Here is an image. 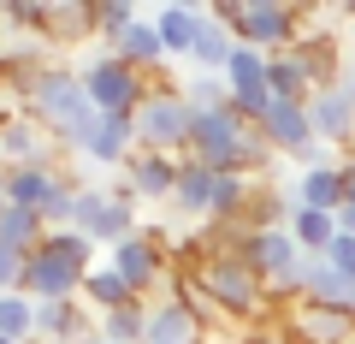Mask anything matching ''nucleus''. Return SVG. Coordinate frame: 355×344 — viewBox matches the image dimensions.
<instances>
[{"label": "nucleus", "mask_w": 355, "mask_h": 344, "mask_svg": "<svg viewBox=\"0 0 355 344\" xmlns=\"http://www.w3.org/2000/svg\"><path fill=\"white\" fill-rule=\"evenodd\" d=\"M18 101H24V113L71 154L83 149V137L95 131V119H101L95 107H89V95H83V77H77L71 65H53V60L18 83Z\"/></svg>", "instance_id": "1"}, {"label": "nucleus", "mask_w": 355, "mask_h": 344, "mask_svg": "<svg viewBox=\"0 0 355 344\" xmlns=\"http://www.w3.org/2000/svg\"><path fill=\"white\" fill-rule=\"evenodd\" d=\"M184 161H202L207 172L261 179L279 154L266 149V137H261L254 125H243L231 107H219V113H196V125H190V154H184Z\"/></svg>", "instance_id": "2"}, {"label": "nucleus", "mask_w": 355, "mask_h": 344, "mask_svg": "<svg viewBox=\"0 0 355 344\" xmlns=\"http://www.w3.org/2000/svg\"><path fill=\"white\" fill-rule=\"evenodd\" d=\"M95 243L83 238V231H48V238L36 243V249L24 255V279H18V291L30 297V303H71L77 291H83V273L95 268Z\"/></svg>", "instance_id": "3"}, {"label": "nucleus", "mask_w": 355, "mask_h": 344, "mask_svg": "<svg viewBox=\"0 0 355 344\" xmlns=\"http://www.w3.org/2000/svg\"><path fill=\"white\" fill-rule=\"evenodd\" d=\"M190 285L214 303L219 320H261V315H266V285L254 279V273L243 268L231 249L202 255V261H196V273H190Z\"/></svg>", "instance_id": "4"}, {"label": "nucleus", "mask_w": 355, "mask_h": 344, "mask_svg": "<svg viewBox=\"0 0 355 344\" xmlns=\"http://www.w3.org/2000/svg\"><path fill=\"white\" fill-rule=\"evenodd\" d=\"M207 18H219L243 48H261V54H284L296 42V30H302V18L291 6H279V0H214Z\"/></svg>", "instance_id": "5"}, {"label": "nucleus", "mask_w": 355, "mask_h": 344, "mask_svg": "<svg viewBox=\"0 0 355 344\" xmlns=\"http://www.w3.org/2000/svg\"><path fill=\"white\" fill-rule=\"evenodd\" d=\"M77 77H83V95H89V107L95 113H107V119H130L142 101H148V77L142 72H130L125 60H119L113 48H95L83 65H77Z\"/></svg>", "instance_id": "6"}, {"label": "nucleus", "mask_w": 355, "mask_h": 344, "mask_svg": "<svg viewBox=\"0 0 355 344\" xmlns=\"http://www.w3.org/2000/svg\"><path fill=\"white\" fill-rule=\"evenodd\" d=\"M190 125H196V107L184 101V90H148V101L130 113V131H137V149L154 154H190Z\"/></svg>", "instance_id": "7"}, {"label": "nucleus", "mask_w": 355, "mask_h": 344, "mask_svg": "<svg viewBox=\"0 0 355 344\" xmlns=\"http://www.w3.org/2000/svg\"><path fill=\"white\" fill-rule=\"evenodd\" d=\"M107 268L148 303V291L166 279V243H160V231H137V238L113 243V249H107Z\"/></svg>", "instance_id": "8"}, {"label": "nucleus", "mask_w": 355, "mask_h": 344, "mask_svg": "<svg viewBox=\"0 0 355 344\" xmlns=\"http://www.w3.org/2000/svg\"><path fill=\"white\" fill-rule=\"evenodd\" d=\"M60 154L65 149L30 113H12L6 131H0V166H6V172H18V166H60Z\"/></svg>", "instance_id": "9"}, {"label": "nucleus", "mask_w": 355, "mask_h": 344, "mask_svg": "<svg viewBox=\"0 0 355 344\" xmlns=\"http://www.w3.org/2000/svg\"><path fill=\"white\" fill-rule=\"evenodd\" d=\"M36 42H60V48H83L95 42V0H42V30Z\"/></svg>", "instance_id": "10"}, {"label": "nucleus", "mask_w": 355, "mask_h": 344, "mask_svg": "<svg viewBox=\"0 0 355 344\" xmlns=\"http://www.w3.org/2000/svg\"><path fill=\"white\" fill-rule=\"evenodd\" d=\"M266 137V149L272 154H296L314 142V125H308V101H284V95H272V107L261 113V125H254Z\"/></svg>", "instance_id": "11"}, {"label": "nucleus", "mask_w": 355, "mask_h": 344, "mask_svg": "<svg viewBox=\"0 0 355 344\" xmlns=\"http://www.w3.org/2000/svg\"><path fill=\"white\" fill-rule=\"evenodd\" d=\"M178 154H154V149H137L125 161V184L137 190V202H172L178 190Z\"/></svg>", "instance_id": "12"}, {"label": "nucleus", "mask_w": 355, "mask_h": 344, "mask_svg": "<svg viewBox=\"0 0 355 344\" xmlns=\"http://www.w3.org/2000/svg\"><path fill=\"white\" fill-rule=\"evenodd\" d=\"M308 125H314V142H326V149L355 142V107H349V95H343V83L308 95Z\"/></svg>", "instance_id": "13"}, {"label": "nucleus", "mask_w": 355, "mask_h": 344, "mask_svg": "<svg viewBox=\"0 0 355 344\" xmlns=\"http://www.w3.org/2000/svg\"><path fill=\"white\" fill-rule=\"evenodd\" d=\"M302 303L314 309H338V315H355V279H343L338 268H331L326 255H308V268H302Z\"/></svg>", "instance_id": "14"}, {"label": "nucleus", "mask_w": 355, "mask_h": 344, "mask_svg": "<svg viewBox=\"0 0 355 344\" xmlns=\"http://www.w3.org/2000/svg\"><path fill=\"white\" fill-rule=\"evenodd\" d=\"M83 338H95V315L83 309V297L36 303V344H83Z\"/></svg>", "instance_id": "15"}, {"label": "nucleus", "mask_w": 355, "mask_h": 344, "mask_svg": "<svg viewBox=\"0 0 355 344\" xmlns=\"http://www.w3.org/2000/svg\"><path fill=\"white\" fill-rule=\"evenodd\" d=\"M77 154H83L89 166H107V172L119 166V172H125V161L137 154V131H130V119H107V113H101V119H95V131L83 137V149H77Z\"/></svg>", "instance_id": "16"}, {"label": "nucleus", "mask_w": 355, "mask_h": 344, "mask_svg": "<svg viewBox=\"0 0 355 344\" xmlns=\"http://www.w3.org/2000/svg\"><path fill=\"white\" fill-rule=\"evenodd\" d=\"M291 338H296V344H349V338H355V315L296 303V309H291Z\"/></svg>", "instance_id": "17"}, {"label": "nucleus", "mask_w": 355, "mask_h": 344, "mask_svg": "<svg viewBox=\"0 0 355 344\" xmlns=\"http://www.w3.org/2000/svg\"><path fill=\"white\" fill-rule=\"evenodd\" d=\"M214 190H219V172H207L202 161H184L178 166V190H172V214L178 220H207L214 214Z\"/></svg>", "instance_id": "18"}, {"label": "nucleus", "mask_w": 355, "mask_h": 344, "mask_svg": "<svg viewBox=\"0 0 355 344\" xmlns=\"http://www.w3.org/2000/svg\"><path fill=\"white\" fill-rule=\"evenodd\" d=\"M142 344H202V320L178 297H160V303H148V338Z\"/></svg>", "instance_id": "19"}, {"label": "nucleus", "mask_w": 355, "mask_h": 344, "mask_svg": "<svg viewBox=\"0 0 355 344\" xmlns=\"http://www.w3.org/2000/svg\"><path fill=\"white\" fill-rule=\"evenodd\" d=\"M196 30H202V6H184V0H172V6H160V13H154V36H160L166 60H172V54H184V60H190Z\"/></svg>", "instance_id": "20"}, {"label": "nucleus", "mask_w": 355, "mask_h": 344, "mask_svg": "<svg viewBox=\"0 0 355 344\" xmlns=\"http://www.w3.org/2000/svg\"><path fill=\"white\" fill-rule=\"evenodd\" d=\"M77 297H83V309H89V315H113V309H125V303H142V297L130 291V285L119 279V273L107 268V261H95V268L83 273V291H77Z\"/></svg>", "instance_id": "21"}, {"label": "nucleus", "mask_w": 355, "mask_h": 344, "mask_svg": "<svg viewBox=\"0 0 355 344\" xmlns=\"http://www.w3.org/2000/svg\"><path fill=\"white\" fill-rule=\"evenodd\" d=\"M296 208H314V214H343V172L338 166H320V172H302L291 190Z\"/></svg>", "instance_id": "22"}, {"label": "nucleus", "mask_w": 355, "mask_h": 344, "mask_svg": "<svg viewBox=\"0 0 355 344\" xmlns=\"http://www.w3.org/2000/svg\"><path fill=\"white\" fill-rule=\"evenodd\" d=\"M113 54L130 65V72H142V77L160 72V65H166V48H160V36H154V18H137V24L113 42Z\"/></svg>", "instance_id": "23"}, {"label": "nucleus", "mask_w": 355, "mask_h": 344, "mask_svg": "<svg viewBox=\"0 0 355 344\" xmlns=\"http://www.w3.org/2000/svg\"><path fill=\"white\" fill-rule=\"evenodd\" d=\"M231 54H237V36H231L219 18L202 13V30H196V48H190V65H196V72H214V77H219Z\"/></svg>", "instance_id": "24"}, {"label": "nucleus", "mask_w": 355, "mask_h": 344, "mask_svg": "<svg viewBox=\"0 0 355 344\" xmlns=\"http://www.w3.org/2000/svg\"><path fill=\"white\" fill-rule=\"evenodd\" d=\"M95 338L107 344H142L148 338V303H125L113 315H95Z\"/></svg>", "instance_id": "25"}, {"label": "nucleus", "mask_w": 355, "mask_h": 344, "mask_svg": "<svg viewBox=\"0 0 355 344\" xmlns=\"http://www.w3.org/2000/svg\"><path fill=\"white\" fill-rule=\"evenodd\" d=\"M48 238V226H42V214H30V208H0V243H6V249L12 255H30L36 249V243Z\"/></svg>", "instance_id": "26"}, {"label": "nucleus", "mask_w": 355, "mask_h": 344, "mask_svg": "<svg viewBox=\"0 0 355 344\" xmlns=\"http://www.w3.org/2000/svg\"><path fill=\"white\" fill-rule=\"evenodd\" d=\"M291 238L302 255H326V243L338 238V214H314V208H291Z\"/></svg>", "instance_id": "27"}, {"label": "nucleus", "mask_w": 355, "mask_h": 344, "mask_svg": "<svg viewBox=\"0 0 355 344\" xmlns=\"http://www.w3.org/2000/svg\"><path fill=\"white\" fill-rule=\"evenodd\" d=\"M0 338L36 344V303L24 291H0Z\"/></svg>", "instance_id": "28"}, {"label": "nucleus", "mask_w": 355, "mask_h": 344, "mask_svg": "<svg viewBox=\"0 0 355 344\" xmlns=\"http://www.w3.org/2000/svg\"><path fill=\"white\" fill-rule=\"evenodd\" d=\"M130 24H137V6L130 0H95V42L101 48H113Z\"/></svg>", "instance_id": "29"}, {"label": "nucleus", "mask_w": 355, "mask_h": 344, "mask_svg": "<svg viewBox=\"0 0 355 344\" xmlns=\"http://www.w3.org/2000/svg\"><path fill=\"white\" fill-rule=\"evenodd\" d=\"M184 101H190L196 113H219V107H231V90H225V77L196 72V77H190V90H184Z\"/></svg>", "instance_id": "30"}, {"label": "nucleus", "mask_w": 355, "mask_h": 344, "mask_svg": "<svg viewBox=\"0 0 355 344\" xmlns=\"http://www.w3.org/2000/svg\"><path fill=\"white\" fill-rule=\"evenodd\" d=\"M326 261L343 273V279H355V231H343V226H338V238L326 243Z\"/></svg>", "instance_id": "31"}, {"label": "nucleus", "mask_w": 355, "mask_h": 344, "mask_svg": "<svg viewBox=\"0 0 355 344\" xmlns=\"http://www.w3.org/2000/svg\"><path fill=\"white\" fill-rule=\"evenodd\" d=\"M18 279H24V255H12L0 243V291H18Z\"/></svg>", "instance_id": "32"}, {"label": "nucleus", "mask_w": 355, "mask_h": 344, "mask_svg": "<svg viewBox=\"0 0 355 344\" xmlns=\"http://www.w3.org/2000/svg\"><path fill=\"white\" fill-rule=\"evenodd\" d=\"M338 172H343V208H355V154L338 166Z\"/></svg>", "instance_id": "33"}, {"label": "nucleus", "mask_w": 355, "mask_h": 344, "mask_svg": "<svg viewBox=\"0 0 355 344\" xmlns=\"http://www.w3.org/2000/svg\"><path fill=\"white\" fill-rule=\"evenodd\" d=\"M338 226H343V231H355V208H343V214H338Z\"/></svg>", "instance_id": "34"}, {"label": "nucleus", "mask_w": 355, "mask_h": 344, "mask_svg": "<svg viewBox=\"0 0 355 344\" xmlns=\"http://www.w3.org/2000/svg\"><path fill=\"white\" fill-rule=\"evenodd\" d=\"M0 208H6V166H0Z\"/></svg>", "instance_id": "35"}, {"label": "nucleus", "mask_w": 355, "mask_h": 344, "mask_svg": "<svg viewBox=\"0 0 355 344\" xmlns=\"http://www.w3.org/2000/svg\"><path fill=\"white\" fill-rule=\"evenodd\" d=\"M343 95H349V107H355V77H349V83H343Z\"/></svg>", "instance_id": "36"}, {"label": "nucleus", "mask_w": 355, "mask_h": 344, "mask_svg": "<svg viewBox=\"0 0 355 344\" xmlns=\"http://www.w3.org/2000/svg\"><path fill=\"white\" fill-rule=\"evenodd\" d=\"M243 344H272V338H243Z\"/></svg>", "instance_id": "37"}, {"label": "nucleus", "mask_w": 355, "mask_h": 344, "mask_svg": "<svg viewBox=\"0 0 355 344\" xmlns=\"http://www.w3.org/2000/svg\"><path fill=\"white\" fill-rule=\"evenodd\" d=\"M83 344H107V338H83Z\"/></svg>", "instance_id": "38"}]
</instances>
